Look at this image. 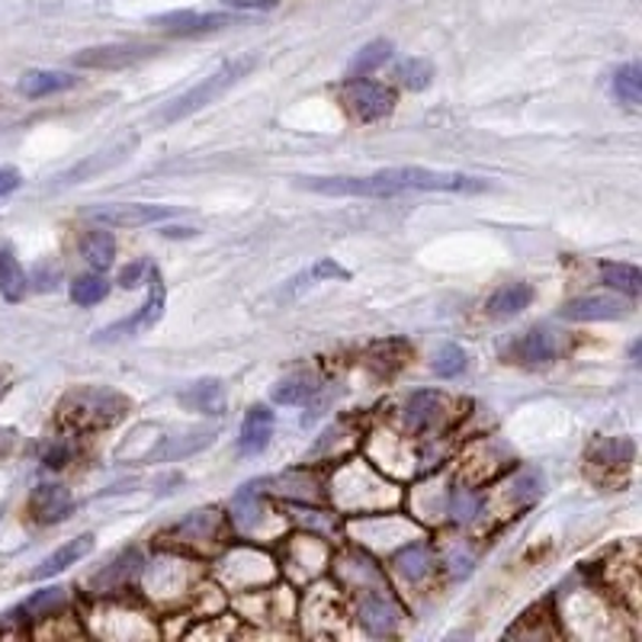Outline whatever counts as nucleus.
Returning <instances> with one entry per match:
<instances>
[{"label": "nucleus", "mask_w": 642, "mask_h": 642, "mask_svg": "<svg viewBox=\"0 0 642 642\" xmlns=\"http://www.w3.org/2000/svg\"><path fill=\"white\" fill-rule=\"evenodd\" d=\"M332 502L340 514L364 517L392 511L398 504V488L379 475L366 460H347L332 478Z\"/></svg>", "instance_id": "obj_1"}, {"label": "nucleus", "mask_w": 642, "mask_h": 642, "mask_svg": "<svg viewBox=\"0 0 642 642\" xmlns=\"http://www.w3.org/2000/svg\"><path fill=\"white\" fill-rule=\"evenodd\" d=\"M126 412H129V398L100 386L68 392V398L61 402V421L71 431H103L126 418Z\"/></svg>", "instance_id": "obj_2"}, {"label": "nucleus", "mask_w": 642, "mask_h": 642, "mask_svg": "<svg viewBox=\"0 0 642 642\" xmlns=\"http://www.w3.org/2000/svg\"><path fill=\"white\" fill-rule=\"evenodd\" d=\"M254 58H235V61H225L223 68L216 71V75H209L206 81H199L196 87H190L187 93H180L177 100H170L165 110L158 112V126H174V122H180V119H187V116H194L203 107H209V103H216L219 97H223L228 87H235L248 71H251Z\"/></svg>", "instance_id": "obj_3"}, {"label": "nucleus", "mask_w": 642, "mask_h": 642, "mask_svg": "<svg viewBox=\"0 0 642 642\" xmlns=\"http://www.w3.org/2000/svg\"><path fill=\"white\" fill-rule=\"evenodd\" d=\"M216 575L231 591H254V587L270 585L279 575V569L277 562L267 556L264 550H257V546H235V550H228L219 559Z\"/></svg>", "instance_id": "obj_4"}, {"label": "nucleus", "mask_w": 642, "mask_h": 642, "mask_svg": "<svg viewBox=\"0 0 642 642\" xmlns=\"http://www.w3.org/2000/svg\"><path fill=\"white\" fill-rule=\"evenodd\" d=\"M225 531H228V524H225L223 514L216 507H206V511H194L190 517H184L174 531L165 533V540L174 543L177 553L203 556V553H213L223 543Z\"/></svg>", "instance_id": "obj_5"}, {"label": "nucleus", "mask_w": 642, "mask_h": 642, "mask_svg": "<svg viewBox=\"0 0 642 642\" xmlns=\"http://www.w3.org/2000/svg\"><path fill=\"white\" fill-rule=\"evenodd\" d=\"M332 562V546L318 533H296L283 546V569L293 582H312Z\"/></svg>", "instance_id": "obj_6"}, {"label": "nucleus", "mask_w": 642, "mask_h": 642, "mask_svg": "<svg viewBox=\"0 0 642 642\" xmlns=\"http://www.w3.org/2000/svg\"><path fill=\"white\" fill-rule=\"evenodd\" d=\"M357 616L373 636H389L395 633L398 620H402V608L392 597L386 579L369 582V585L357 587Z\"/></svg>", "instance_id": "obj_7"}, {"label": "nucleus", "mask_w": 642, "mask_h": 642, "mask_svg": "<svg viewBox=\"0 0 642 642\" xmlns=\"http://www.w3.org/2000/svg\"><path fill=\"white\" fill-rule=\"evenodd\" d=\"M303 190L322 196H364V199H386V196L402 194L383 170L369 177H308L303 180Z\"/></svg>", "instance_id": "obj_8"}, {"label": "nucleus", "mask_w": 642, "mask_h": 642, "mask_svg": "<svg viewBox=\"0 0 642 642\" xmlns=\"http://www.w3.org/2000/svg\"><path fill=\"white\" fill-rule=\"evenodd\" d=\"M340 100H344L347 112L360 122H379L395 110V93L389 87L373 85L364 78H350L340 90Z\"/></svg>", "instance_id": "obj_9"}, {"label": "nucleus", "mask_w": 642, "mask_h": 642, "mask_svg": "<svg viewBox=\"0 0 642 642\" xmlns=\"http://www.w3.org/2000/svg\"><path fill=\"white\" fill-rule=\"evenodd\" d=\"M350 533L357 536V543H364V546H395L398 540H412L418 527L415 524H408V521H402L398 514H389V511H379V514H364L360 521H354L350 524Z\"/></svg>", "instance_id": "obj_10"}, {"label": "nucleus", "mask_w": 642, "mask_h": 642, "mask_svg": "<svg viewBox=\"0 0 642 642\" xmlns=\"http://www.w3.org/2000/svg\"><path fill=\"white\" fill-rule=\"evenodd\" d=\"M158 49L139 46V42H116V46H97L85 49L75 56V68H90V71H116V68H129L139 65L145 58H151Z\"/></svg>", "instance_id": "obj_11"}, {"label": "nucleus", "mask_w": 642, "mask_h": 642, "mask_svg": "<svg viewBox=\"0 0 642 642\" xmlns=\"http://www.w3.org/2000/svg\"><path fill=\"white\" fill-rule=\"evenodd\" d=\"M238 17L228 13H196V10H170V13H158L151 17V27L165 29L170 36H206L225 27H238Z\"/></svg>", "instance_id": "obj_12"}, {"label": "nucleus", "mask_w": 642, "mask_h": 642, "mask_svg": "<svg viewBox=\"0 0 642 642\" xmlns=\"http://www.w3.org/2000/svg\"><path fill=\"white\" fill-rule=\"evenodd\" d=\"M170 216H174L170 206H151V203H122V206H103V209L90 213V219L103 228H141V225H155Z\"/></svg>", "instance_id": "obj_13"}, {"label": "nucleus", "mask_w": 642, "mask_h": 642, "mask_svg": "<svg viewBox=\"0 0 642 642\" xmlns=\"http://www.w3.org/2000/svg\"><path fill=\"white\" fill-rule=\"evenodd\" d=\"M340 620H344V608H340V597H337V587L332 585H315L306 597V630L315 633L318 623H328L325 626V636H335L340 630Z\"/></svg>", "instance_id": "obj_14"}, {"label": "nucleus", "mask_w": 642, "mask_h": 642, "mask_svg": "<svg viewBox=\"0 0 642 642\" xmlns=\"http://www.w3.org/2000/svg\"><path fill=\"white\" fill-rule=\"evenodd\" d=\"M447 405H444V395H437V392L424 389L415 392L412 398H408V405H405V427L412 431V434H431L434 427H441V421H444V412Z\"/></svg>", "instance_id": "obj_15"}, {"label": "nucleus", "mask_w": 642, "mask_h": 642, "mask_svg": "<svg viewBox=\"0 0 642 642\" xmlns=\"http://www.w3.org/2000/svg\"><path fill=\"white\" fill-rule=\"evenodd\" d=\"M75 507V498L65 485H36L32 498H29V514L39 524H61Z\"/></svg>", "instance_id": "obj_16"}, {"label": "nucleus", "mask_w": 642, "mask_h": 642, "mask_svg": "<svg viewBox=\"0 0 642 642\" xmlns=\"http://www.w3.org/2000/svg\"><path fill=\"white\" fill-rule=\"evenodd\" d=\"M161 312H165V279L161 274L155 270V277H151V296H148V303L132 315V318H126V322H119V325H112L110 332L103 337H119V335H139V332H148V328H155L158 325V318H161Z\"/></svg>", "instance_id": "obj_17"}, {"label": "nucleus", "mask_w": 642, "mask_h": 642, "mask_svg": "<svg viewBox=\"0 0 642 642\" xmlns=\"http://www.w3.org/2000/svg\"><path fill=\"white\" fill-rule=\"evenodd\" d=\"M274 437V412L267 405H254L251 412L245 415V424H241V437H238V450L241 456H257L264 453L267 444Z\"/></svg>", "instance_id": "obj_18"}, {"label": "nucleus", "mask_w": 642, "mask_h": 642, "mask_svg": "<svg viewBox=\"0 0 642 642\" xmlns=\"http://www.w3.org/2000/svg\"><path fill=\"white\" fill-rule=\"evenodd\" d=\"M190 585V575H187V562L177 556H165L161 562H155L151 569H148V591L155 594V597H170V594H177L180 587ZM184 594V591H180Z\"/></svg>", "instance_id": "obj_19"}, {"label": "nucleus", "mask_w": 642, "mask_h": 642, "mask_svg": "<svg viewBox=\"0 0 642 642\" xmlns=\"http://www.w3.org/2000/svg\"><path fill=\"white\" fill-rule=\"evenodd\" d=\"M623 315H626V306L608 296H582V299H572L562 306V318H569V322H614Z\"/></svg>", "instance_id": "obj_20"}, {"label": "nucleus", "mask_w": 642, "mask_h": 642, "mask_svg": "<svg viewBox=\"0 0 642 642\" xmlns=\"http://www.w3.org/2000/svg\"><path fill=\"white\" fill-rule=\"evenodd\" d=\"M511 354L517 357V364L546 366L556 360L559 344L556 337H553V332H546V328H531L527 335L511 347Z\"/></svg>", "instance_id": "obj_21"}, {"label": "nucleus", "mask_w": 642, "mask_h": 642, "mask_svg": "<svg viewBox=\"0 0 642 642\" xmlns=\"http://www.w3.org/2000/svg\"><path fill=\"white\" fill-rule=\"evenodd\" d=\"M90 553H93V533H81L78 540L58 546L52 556L42 559V565L32 572V579H52L58 572H65L68 565H78V562L85 556H90Z\"/></svg>", "instance_id": "obj_22"}, {"label": "nucleus", "mask_w": 642, "mask_h": 642, "mask_svg": "<svg viewBox=\"0 0 642 642\" xmlns=\"http://www.w3.org/2000/svg\"><path fill=\"white\" fill-rule=\"evenodd\" d=\"M141 572V559L136 550H129V553H122V556L110 562L90 585L97 587V594H116V591H122V587H129V582L136 579Z\"/></svg>", "instance_id": "obj_23"}, {"label": "nucleus", "mask_w": 642, "mask_h": 642, "mask_svg": "<svg viewBox=\"0 0 642 642\" xmlns=\"http://www.w3.org/2000/svg\"><path fill=\"white\" fill-rule=\"evenodd\" d=\"M132 148H136V139L119 141V145H112V148H107V151H100V155L87 158V161H81V165H75L68 174H61L58 180H61V184H81V180L93 177V174H100V170L116 168V165H119V161L132 151Z\"/></svg>", "instance_id": "obj_24"}, {"label": "nucleus", "mask_w": 642, "mask_h": 642, "mask_svg": "<svg viewBox=\"0 0 642 642\" xmlns=\"http://www.w3.org/2000/svg\"><path fill=\"white\" fill-rule=\"evenodd\" d=\"M180 405L190 408V412H199V415H223L225 412L223 383H216V379L194 383L190 389L180 392Z\"/></svg>", "instance_id": "obj_25"}, {"label": "nucleus", "mask_w": 642, "mask_h": 642, "mask_svg": "<svg viewBox=\"0 0 642 642\" xmlns=\"http://www.w3.org/2000/svg\"><path fill=\"white\" fill-rule=\"evenodd\" d=\"M75 85H78V78L68 71H29L20 81V93L29 100H42V97L61 93V90H71Z\"/></svg>", "instance_id": "obj_26"}, {"label": "nucleus", "mask_w": 642, "mask_h": 642, "mask_svg": "<svg viewBox=\"0 0 642 642\" xmlns=\"http://www.w3.org/2000/svg\"><path fill=\"white\" fill-rule=\"evenodd\" d=\"M392 569H395L405 582L418 585L421 579H427V575H431L434 562H431L427 546H421V543H405V546L392 556Z\"/></svg>", "instance_id": "obj_27"}, {"label": "nucleus", "mask_w": 642, "mask_h": 642, "mask_svg": "<svg viewBox=\"0 0 642 642\" xmlns=\"http://www.w3.org/2000/svg\"><path fill=\"white\" fill-rule=\"evenodd\" d=\"M533 303V286L527 283H507L502 286L492 299H488V315H495V318H511V315H517V312H524V308Z\"/></svg>", "instance_id": "obj_28"}, {"label": "nucleus", "mask_w": 642, "mask_h": 642, "mask_svg": "<svg viewBox=\"0 0 642 642\" xmlns=\"http://www.w3.org/2000/svg\"><path fill=\"white\" fill-rule=\"evenodd\" d=\"M591 460L604 470H626L633 463V441L626 437H604L591 450Z\"/></svg>", "instance_id": "obj_29"}, {"label": "nucleus", "mask_w": 642, "mask_h": 642, "mask_svg": "<svg viewBox=\"0 0 642 642\" xmlns=\"http://www.w3.org/2000/svg\"><path fill=\"white\" fill-rule=\"evenodd\" d=\"M81 254L93 270H107L112 267V257H116V238H112L107 228H93L87 231L85 241H81Z\"/></svg>", "instance_id": "obj_30"}, {"label": "nucleus", "mask_w": 642, "mask_h": 642, "mask_svg": "<svg viewBox=\"0 0 642 642\" xmlns=\"http://www.w3.org/2000/svg\"><path fill=\"white\" fill-rule=\"evenodd\" d=\"M601 279L611 289H616V293L630 296V299H636L642 293V274L636 264H614V260H608V264H601Z\"/></svg>", "instance_id": "obj_31"}, {"label": "nucleus", "mask_w": 642, "mask_h": 642, "mask_svg": "<svg viewBox=\"0 0 642 642\" xmlns=\"http://www.w3.org/2000/svg\"><path fill=\"white\" fill-rule=\"evenodd\" d=\"M29 283L23 267L17 264V257L10 251H0V296L7 303H20L27 296Z\"/></svg>", "instance_id": "obj_32"}, {"label": "nucleus", "mask_w": 642, "mask_h": 642, "mask_svg": "<svg viewBox=\"0 0 642 642\" xmlns=\"http://www.w3.org/2000/svg\"><path fill=\"white\" fill-rule=\"evenodd\" d=\"M389 58H392L389 39H373L369 46H364V49L354 56L350 68H347V78H366V75H373L376 68H383Z\"/></svg>", "instance_id": "obj_33"}, {"label": "nucleus", "mask_w": 642, "mask_h": 642, "mask_svg": "<svg viewBox=\"0 0 642 642\" xmlns=\"http://www.w3.org/2000/svg\"><path fill=\"white\" fill-rule=\"evenodd\" d=\"M408 360V344L405 340H379L369 347V366L383 376H392L398 366Z\"/></svg>", "instance_id": "obj_34"}, {"label": "nucleus", "mask_w": 642, "mask_h": 642, "mask_svg": "<svg viewBox=\"0 0 642 642\" xmlns=\"http://www.w3.org/2000/svg\"><path fill=\"white\" fill-rule=\"evenodd\" d=\"M614 97L620 103H626V107H640L642 103V68L636 61L616 68Z\"/></svg>", "instance_id": "obj_35"}, {"label": "nucleus", "mask_w": 642, "mask_h": 642, "mask_svg": "<svg viewBox=\"0 0 642 642\" xmlns=\"http://www.w3.org/2000/svg\"><path fill=\"white\" fill-rule=\"evenodd\" d=\"M318 392V383L303 373V376H289V379H283L274 386V402L277 405H306L308 398Z\"/></svg>", "instance_id": "obj_36"}, {"label": "nucleus", "mask_w": 642, "mask_h": 642, "mask_svg": "<svg viewBox=\"0 0 642 642\" xmlns=\"http://www.w3.org/2000/svg\"><path fill=\"white\" fill-rule=\"evenodd\" d=\"M395 78L408 90H424V87L431 85V78H434V65L427 58H408V61L398 65Z\"/></svg>", "instance_id": "obj_37"}, {"label": "nucleus", "mask_w": 642, "mask_h": 642, "mask_svg": "<svg viewBox=\"0 0 642 642\" xmlns=\"http://www.w3.org/2000/svg\"><path fill=\"white\" fill-rule=\"evenodd\" d=\"M61 604H65V587H42V591H36L27 604H23V614L46 620V616H52V611H58Z\"/></svg>", "instance_id": "obj_38"}, {"label": "nucleus", "mask_w": 642, "mask_h": 642, "mask_svg": "<svg viewBox=\"0 0 642 642\" xmlns=\"http://www.w3.org/2000/svg\"><path fill=\"white\" fill-rule=\"evenodd\" d=\"M107 293H110V286H107V279L103 277H81V279H75V286H71V299L85 308L103 303V299H107Z\"/></svg>", "instance_id": "obj_39"}, {"label": "nucleus", "mask_w": 642, "mask_h": 642, "mask_svg": "<svg viewBox=\"0 0 642 642\" xmlns=\"http://www.w3.org/2000/svg\"><path fill=\"white\" fill-rule=\"evenodd\" d=\"M318 279H350V274H347V270H344L340 264H335V260H328V257H325V260H318V264H315L312 270H306L303 277L293 279V286H289V289L296 293V289H303V286H312V283H318Z\"/></svg>", "instance_id": "obj_40"}, {"label": "nucleus", "mask_w": 642, "mask_h": 642, "mask_svg": "<svg viewBox=\"0 0 642 642\" xmlns=\"http://www.w3.org/2000/svg\"><path fill=\"white\" fill-rule=\"evenodd\" d=\"M466 369V354H463V347H456V344H447L441 354H437V360H434V373L441 376V379H453V376H460Z\"/></svg>", "instance_id": "obj_41"}, {"label": "nucleus", "mask_w": 642, "mask_h": 642, "mask_svg": "<svg viewBox=\"0 0 642 642\" xmlns=\"http://www.w3.org/2000/svg\"><path fill=\"white\" fill-rule=\"evenodd\" d=\"M71 453H75V447H71V441H65V437H61V441H56L52 447L46 450L42 463H46L49 470H61V466H65V463L71 460Z\"/></svg>", "instance_id": "obj_42"}, {"label": "nucleus", "mask_w": 642, "mask_h": 642, "mask_svg": "<svg viewBox=\"0 0 642 642\" xmlns=\"http://www.w3.org/2000/svg\"><path fill=\"white\" fill-rule=\"evenodd\" d=\"M225 7H231V10H257V13H264V10H277L279 0H223Z\"/></svg>", "instance_id": "obj_43"}, {"label": "nucleus", "mask_w": 642, "mask_h": 642, "mask_svg": "<svg viewBox=\"0 0 642 642\" xmlns=\"http://www.w3.org/2000/svg\"><path fill=\"white\" fill-rule=\"evenodd\" d=\"M145 270H148V264H132V267H126V270L119 274V283H122L126 289H132V286H139V279Z\"/></svg>", "instance_id": "obj_44"}, {"label": "nucleus", "mask_w": 642, "mask_h": 642, "mask_svg": "<svg viewBox=\"0 0 642 642\" xmlns=\"http://www.w3.org/2000/svg\"><path fill=\"white\" fill-rule=\"evenodd\" d=\"M20 187V174L13 168H0V196L13 194Z\"/></svg>", "instance_id": "obj_45"}, {"label": "nucleus", "mask_w": 642, "mask_h": 642, "mask_svg": "<svg viewBox=\"0 0 642 642\" xmlns=\"http://www.w3.org/2000/svg\"><path fill=\"white\" fill-rule=\"evenodd\" d=\"M3 392H7V376L0 373V398H3Z\"/></svg>", "instance_id": "obj_46"}]
</instances>
